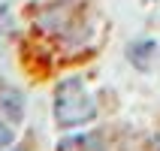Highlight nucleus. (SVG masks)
Wrapping results in <instances>:
<instances>
[{
    "label": "nucleus",
    "mask_w": 160,
    "mask_h": 151,
    "mask_svg": "<svg viewBox=\"0 0 160 151\" xmlns=\"http://www.w3.org/2000/svg\"><path fill=\"white\" fill-rule=\"evenodd\" d=\"M54 121L63 127V130H72L79 124H88L91 118L97 115V106H94V97L88 94L85 82L82 79H63L58 88H54Z\"/></svg>",
    "instance_id": "1"
},
{
    "label": "nucleus",
    "mask_w": 160,
    "mask_h": 151,
    "mask_svg": "<svg viewBox=\"0 0 160 151\" xmlns=\"http://www.w3.org/2000/svg\"><path fill=\"white\" fill-rule=\"evenodd\" d=\"M6 94H9V88L0 82V151L12 142V124L18 121L15 112H6V109L9 106H21V97H15L12 103H6Z\"/></svg>",
    "instance_id": "2"
},
{
    "label": "nucleus",
    "mask_w": 160,
    "mask_h": 151,
    "mask_svg": "<svg viewBox=\"0 0 160 151\" xmlns=\"http://www.w3.org/2000/svg\"><path fill=\"white\" fill-rule=\"evenodd\" d=\"M61 151H100V148L94 145V136H76V139L61 142Z\"/></svg>",
    "instance_id": "3"
}]
</instances>
